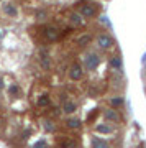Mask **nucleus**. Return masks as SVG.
<instances>
[{"label":"nucleus","instance_id":"4468645a","mask_svg":"<svg viewBox=\"0 0 146 148\" xmlns=\"http://www.w3.org/2000/svg\"><path fill=\"white\" fill-rule=\"evenodd\" d=\"M92 148H108V145L100 138H94L92 140Z\"/></svg>","mask_w":146,"mask_h":148},{"label":"nucleus","instance_id":"20e7f679","mask_svg":"<svg viewBox=\"0 0 146 148\" xmlns=\"http://www.w3.org/2000/svg\"><path fill=\"white\" fill-rule=\"evenodd\" d=\"M99 64H100V58L95 53H90V54L85 56V68L89 69V71L97 69V68H99Z\"/></svg>","mask_w":146,"mask_h":148},{"label":"nucleus","instance_id":"39448f33","mask_svg":"<svg viewBox=\"0 0 146 148\" xmlns=\"http://www.w3.org/2000/svg\"><path fill=\"white\" fill-rule=\"evenodd\" d=\"M44 36H46L49 41H57L59 38L63 36V32H59L56 27H46L44 28Z\"/></svg>","mask_w":146,"mask_h":148},{"label":"nucleus","instance_id":"6ab92c4d","mask_svg":"<svg viewBox=\"0 0 146 148\" xmlns=\"http://www.w3.org/2000/svg\"><path fill=\"white\" fill-rule=\"evenodd\" d=\"M44 128H46V130H54V125H53V122H44Z\"/></svg>","mask_w":146,"mask_h":148},{"label":"nucleus","instance_id":"dca6fc26","mask_svg":"<svg viewBox=\"0 0 146 148\" xmlns=\"http://www.w3.org/2000/svg\"><path fill=\"white\" fill-rule=\"evenodd\" d=\"M3 10H5L7 15H10V16H15L16 15V8L12 5V3H7V5L3 7Z\"/></svg>","mask_w":146,"mask_h":148},{"label":"nucleus","instance_id":"ddd939ff","mask_svg":"<svg viewBox=\"0 0 146 148\" xmlns=\"http://www.w3.org/2000/svg\"><path fill=\"white\" fill-rule=\"evenodd\" d=\"M110 66L113 69H121V58L120 56H113L110 59Z\"/></svg>","mask_w":146,"mask_h":148},{"label":"nucleus","instance_id":"f8f14e48","mask_svg":"<svg viewBox=\"0 0 146 148\" xmlns=\"http://www.w3.org/2000/svg\"><path fill=\"white\" fill-rule=\"evenodd\" d=\"M49 97L48 95H41V97H38V101H36V106L38 107H48L49 106Z\"/></svg>","mask_w":146,"mask_h":148},{"label":"nucleus","instance_id":"412c9836","mask_svg":"<svg viewBox=\"0 0 146 148\" xmlns=\"http://www.w3.org/2000/svg\"><path fill=\"white\" fill-rule=\"evenodd\" d=\"M44 147H46V145H44V143H36V147H35V148H44Z\"/></svg>","mask_w":146,"mask_h":148},{"label":"nucleus","instance_id":"f3484780","mask_svg":"<svg viewBox=\"0 0 146 148\" xmlns=\"http://www.w3.org/2000/svg\"><path fill=\"white\" fill-rule=\"evenodd\" d=\"M59 147L61 148H72V147H76V142L74 140H64V142L59 143Z\"/></svg>","mask_w":146,"mask_h":148},{"label":"nucleus","instance_id":"7ed1b4c3","mask_svg":"<svg viewBox=\"0 0 146 148\" xmlns=\"http://www.w3.org/2000/svg\"><path fill=\"white\" fill-rule=\"evenodd\" d=\"M84 76V68L81 66V64L74 63L71 68H69V77H71V81H81Z\"/></svg>","mask_w":146,"mask_h":148},{"label":"nucleus","instance_id":"5701e85b","mask_svg":"<svg viewBox=\"0 0 146 148\" xmlns=\"http://www.w3.org/2000/svg\"><path fill=\"white\" fill-rule=\"evenodd\" d=\"M0 38H2V33H0Z\"/></svg>","mask_w":146,"mask_h":148},{"label":"nucleus","instance_id":"a211bd4d","mask_svg":"<svg viewBox=\"0 0 146 148\" xmlns=\"http://www.w3.org/2000/svg\"><path fill=\"white\" fill-rule=\"evenodd\" d=\"M97 130L99 132H104V133H110L112 132V127L110 125H97Z\"/></svg>","mask_w":146,"mask_h":148},{"label":"nucleus","instance_id":"6e6552de","mask_svg":"<svg viewBox=\"0 0 146 148\" xmlns=\"http://www.w3.org/2000/svg\"><path fill=\"white\" fill-rule=\"evenodd\" d=\"M40 61H41V66L44 69H49L51 68V63H49V54H48L46 49H43L41 53H40Z\"/></svg>","mask_w":146,"mask_h":148},{"label":"nucleus","instance_id":"4be33fe9","mask_svg":"<svg viewBox=\"0 0 146 148\" xmlns=\"http://www.w3.org/2000/svg\"><path fill=\"white\" fill-rule=\"evenodd\" d=\"M3 89V79H2V77H0V90Z\"/></svg>","mask_w":146,"mask_h":148},{"label":"nucleus","instance_id":"9d476101","mask_svg":"<svg viewBox=\"0 0 146 148\" xmlns=\"http://www.w3.org/2000/svg\"><path fill=\"white\" fill-rule=\"evenodd\" d=\"M69 18H71V23H72V25H77V27H81V25L84 23V21H82V15H81L79 12H77V13H72Z\"/></svg>","mask_w":146,"mask_h":148},{"label":"nucleus","instance_id":"f03ea898","mask_svg":"<svg viewBox=\"0 0 146 148\" xmlns=\"http://www.w3.org/2000/svg\"><path fill=\"white\" fill-rule=\"evenodd\" d=\"M97 46L102 48V49H110V48L113 46V38L110 36V35H107V33H100L99 36H97Z\"/></svg>","mask_w":146,"mask_h":148},{"label":"nucleus","instance_id":"1a4fd4ad","mask_svg":"<svg viewBox=\"0 0 146 148\" xmlns=\"http://www.w3.org/2000/svg\"><path fill=\"white\" fill-rule=\"evenodd\" d=\"M90 40H92V36H90V35H81V36H77L76 43H77L79 46H87V45L90 43Z\"/></svg>","mask_w":146,"mask_h":148},{"label":"nucleus","instance_id":"aec40b11","mask_svg":"<svg viewBox=\"0 0 146 148\" xmlns=\"http://www.w3.org/2000/svg\"><path fill=\"white\" fill-rule=\"evenodd\" d=\"M10 94H16V92H18V87H16V86H10Z\"/></svg>","mask_w":146,"mask_h":148},{"label":"nucleus","instance_id":"423d86ee","mask_svg":"<svg viewBox=\"0 0 146 148\" xmlns=\"http://www.w3.org/2000/svg\"><path fill=\"white\" fill-rule=\"evenodd\" d=\"M104 119L108 120V122H117V120H120V114L112 107V109H107V110L104 112Z\"/></svg>","mask_w":146,"mask_h":148},{"label":"nucleus","instance_id":"9b49d317","mask_svg":"<svg viewBox=\"0 0 146 148\" xmlns=\"http://www.w3.org/2000/svg\"><path fill=\"white\" fill-rule=\"evenodd\" d=\"M123 97H121V95H115V97H112V99H110V106L113 107H120V106H123Z\"/></svg>","mask_w":146,"mask_h":148},{"label":"nucleus","instance_id":"f257e3e1","mask_svg":"<svg viewBox=\"0 0 146 148\" xmlns=\"http://www.w3.org/2000/svg\"><path fill=\"white\" fill-rule=\"evenodd\" d=\"M79 13L84 16V18H94L97 15V5L94 3H89V2H82V3H79Z\"/></svg>","mask_w":146,"mask_h":148},{"label":"nucleus","instance_id":"2eb2a0df","mask_svg":"<svg viewBox=\"0 0 146 148\" xmlns=\"http://www.w3.org/2000/svg\"><path fill=\"white\" fill-rule=\"evenodd\" d=\"M66 123H68L69 128H79L81 127V120H79V119H68Z\"/></svg>","mask_w":146,"mask_h":148},{"label":"nucleus","instance_id":"0eeeda50","mask_svg":"<svg viewBox=\"0 0 146 148\" xmlns=\"http://www.w3.org/2000/svg\"><path fill=\"white\" fill-rule=\"evenodd\" d=\"M77 110V104L72 101H64L63 104V112L64 114H74V112Z\"/></svg>","mask_w":146,"mask_h":148}]
</instances>
